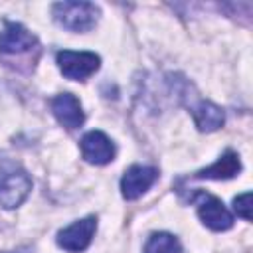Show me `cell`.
<instances>
[{
  "label": "cell",
  "instance_id": "9c48e42d",
  "mask_svg": "<svg viewBox=\"0 0 253 253\" xmlns=\"http://www.w3.org/2000/svg\"><path fill=\"white\" fill-rule=\"evenodd\" d=\"M51 113L57 119V123L69 130L79 128L85 123V113L81 109V103L71 93H59L51 99Z\"/></svg>",
  "mask_w": 253,
  "mask_h": 253
},
{
  "label": "cell",
  "instance_id": "4fadbf2b",
  "mask_svg": "<svg viewBox=\"0 0 253 253\" xmlns=\"http://www.w3.org/2000/svg\"><path fill=\"white\" fill-rule=\"evenodd\" d=\"M233 211L245 221H251V192H243L233 198Z\"/></svg>",
  "mask_w": 253,
  "mask_h": 253
},
{
  "label": "cell",
  "instance_id": "6da1fadb",
  "mask_svg": "<svg viewBox=\"0 0 253 253\" xmlns=\"http://www.w3.org/2000/svg\"><path fill=\"white\" fill-rule=\"evenodd\" d=\"M38 38L18 22H6L0 32V59L18 71L34 69L40 57Z\"/></svg>",
  "mask_w": 253,
  "mask_h": 253
},
{
  "label": "cell",
  "instance_id": "8992f818",
  "mask_svg": "<svg viewBox=\"0 0 253 253\" xmlns=\"http://www.w3.org/2000/svg\"><path fill=\"white\" fill-rule=\"evenodd\" d=\"M95 231H97V217L87 215V217L77 219L71 225L59 229L55 241L61 249H65L69 253H81L91 245Z\"/></svg>",
  "mask_w": 253,
  "mask_h": 253
},
{
  "label": "cell",
  "instance_id": "8fae6325",
  "mask_svg": "<svg viewBox=\"0 0 253 253\" xmlns=\"http://www.w3.org/2000/svg\"><path fill=\"white\" fill-rule=\"evenodd\" d=\"M192 119L198 126V130L202 132H213L217 128L223 126L225 123V113L219 105L211 103V101H198L192 107Z\"/></svg>",
  "mask_w": 253,
  "mask_h": 253
},
{
  "label": "cell",
  "instance_id": "30bf717a",
  "mask_svg": "<svg viewBox=\"0 0 253 253\" xmlns=\"http://www.w3.org/2000/svg\"><path fill=\"white\" fill-rule=\"evenodd\" d=\"M241 172V160L237 156V152L233 150H225L213 164L198 170L194 174V178L198 180H231Z\"/></svg>",
  "mask_w": 253,
  "mask_h": 253
},
{
  "label": "cell",
  "instance_id": "ba28073f",
  "mask_svg": "<svg viewBox=\"0 0 253 253\" xmlns=\"http://www.w3.org/2000/svg\"><path fill=\"white\" fill-rule=\"evenodd\" d=\"M79 148H81V156L89 164H97V166L109 164L115 158V152H117L113 140L101 130H89L81 138Z\"/></svg>",
  "mask_w": 253,
  "mask_h": 253
},
{
  "label": "cell",
  "instance_id": "3957f363",
  "mask_svg": "<svg viewBox=\"0 0 253 253\" xmlns=\"http://www.w3.org/2000/svg\"><path fill=\"white\" fill-rule=\"evenodd\" d=\"M53 20L69 32H89L99 20V8L93 2H55Z\"/></svg>",
  "mask_w": 253,
  "mask_h": 253
},
{
  "label": "cell",
  "instance_id": "7c38bea8",
  "mask_svg": "<svg viewBox=\"0 0 253 253\" xmlns=\"http://www.w3.org/2000/svg\"><path fill=\"white\" fill-rule=\"evenodd\" d=\"M142 253H182V245L176 235L158 231L148 237Z\"/></svg>",
  "mask_w": 253,
  "mask_h": 253
},
{
  "label": "cell",
  "instance_id": "52a82bcc",
  "mask_svg": "<svg viewBox=\"0 0 253 253\" xmlns=\"http://www.w3.org/2000/svg\"><path fill=\"white\" fill-rule=\"evenodd\" d=\"M156 180H158V168L144 166V164H132L130 168L125 170L121 178V194L125 200H136Z\"/></svg>",
  "mask_w": 253,
  "mask_h": 253
},
{
  "label": "cell",
  "instance_id": "7a4b0ae2",
  "mask_svg": "<svg viewBox=\"0 0 253 253\" xmlns=\"http://www.w3.org/2000/svg\"><path fill=\"white\" fill-rule=\"evenodd\" d=\"M32 190V178L14 160L0 156V206L6 210L18 208Z\"/></svg>",
  "mask_w": 253,
  "mask_h": 253
},
{
  "label": "cell",
  "instance_id": "277c9868",
  "mask_svg": "<svg viewBox=\"0 0 253 253\" xmlns=\"http://www.w3.org/2000/svg\"><path fill=\"white\" fill-rule=\"evenodd\" d=\"M55 61H57L59 71L67 79H75V81H85L101 65V57L97 53H93V51H71V49L59 51L55 55Z\"/></svg>",
  "mask_w": 253,
  "mask_h": 253
},
{
  "label": "cell",
  "instance_id": "5b68a950",
  "mask_svg": "<svg viewBox=\"0 0 253 253\" xmlns=\"http://www.w3.org/2000/svg\"><path fill=\"white\" fill-rule=\"evenodd\" d=\"M192 200H198V217L211 231H227L233 225V213L223 206V202L215 196L196 192Z\"/></svg>",
  "mask_w": 253,
  "mask_h": 253
}]
</instances>
